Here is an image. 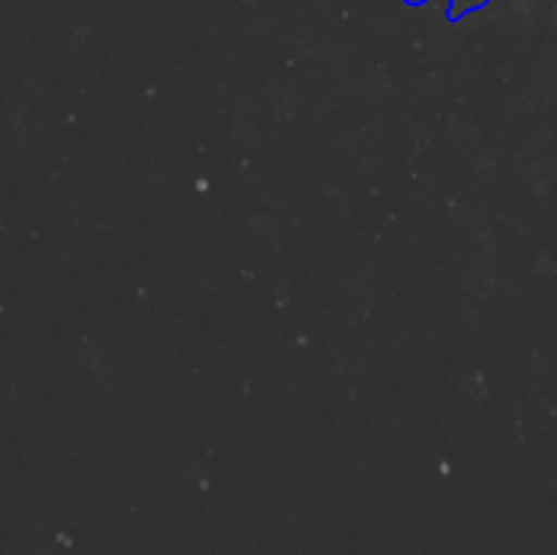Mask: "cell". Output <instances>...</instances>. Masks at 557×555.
<instances>
[{"label": "cell", "mask_w": 557, "mask_h": 555, "mask_svg": "<svg viewBox=\"0 0 557 555\" xmlns=\"http://www.w3.org/2000/svg\"><path fill=\"white\" fill-rule=\"evenodd\" d=\"M406 3H411V5H422L424 0H406Z\"/></svg>", "instance_id": "cell-2"}, {"label": "cell", "mask_w": 557, "mask_h": 555, "mask_svg": "<svg viewBox=\"0 0 557 555\" xmlns=\"http://www.w3.org/2000/svg\"><path fill=\"white\" fill-rule=\"evenodd\" d=\"M484 3H487V0H449V20H460L468 11L484 9Z\"/></svg>", "instance_id": "cell-1"}]
</instances>
